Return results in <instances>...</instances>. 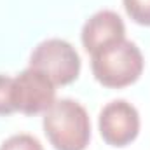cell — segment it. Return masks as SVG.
I'll use <instances>...</instances> for the list:
<instances>
[{
  "label": "cell",
  "mask_w": 150,
  "mask_h": 150,
  "mask_svg": "<svg viewBox=\"0 0 150 150\" xmlns=\"http://www.w3.org/2000/svg\"><path fill=\"white\" fill-rule=\"evenodd\" d=\"M44 133L56 150H86L91 140L87 110L70 98L54 100L44 112Z\"/></svg>",
  "instance_id": "6da1fadb"
},
{
  "label": "cell",
  "mask_w": 150,
  "mask_h": 150,
  "mask_svg": "<svg viewBox=\"0 0 150 150\" xmlns=\"http://www.w3.org/2000/svg\"><path fill=\"white\" fill-rule=\"evenodd\" d=\"M143 67L145 61L140 47L127 38L112 42L91 54L94 79L110 89H120L136 82Z\"/></svg>",
  "instance_id": "7a4b0ae2"
},
{
  "label": "cell",
  "mask_w": 150,
  "mask_h": 150,
  "mask_svg": "<svg viewBox=\"0 0 150 150\" xmlns=\"http://www.w3.org/2000/svg\"><path fill=\"white\" fill-rule=\"evenodd\" d=\"M30 68L45 74L54 86H67L77 80L80 74V56L70 42L47 38L33 49Z\"/></svg>",
  "instance_id": "3957f363"
},
{
  "label": "cell",
  "mask_w": 150,
  "mask_h": 150,
  "mask_svg": "<svg viewBox=\"0 0 150 150\" xmlns=\"http://www.w3.org/2000/svg\"><path fill=\"white\" fill-rule=\"evenodd\" d=\"M56 86L45 74L35 68H26L14 77V108L25 115H37L45 112L56 96Z\"/></svg>",
  "instance_id": "277c9868"
},
{
  "label": "cell",
  "mask_w": 150,
  "mask_h": 150,
  "mask_svg": "<svg viewBox=\"0 0 150 150\" xmlns=\"http://www.w3.org/2000/svg\"><path fill=\"white\" fill-rule=\"evenodd\" d=\"M101 138L112 147H126L136 140L140 133L138 110L126 100H113L107 103L98 119Z\"/></svg>",
  "instance_id": "5b68a950"
},
{
  "label": "cell",
  "mask_w": 150,
  "mask_h": 150,
  "mask_svg": "<svg viewBox=\"0 0 150 150\" xmlns=\"http://www.w3.org/2000/svg\"><path fill=\"white\" fill-rule=\"evenodd\" d=\"M82 45L84 49L93 54L94 51L126 38V26L122 18L113 11H100L93 14L82 26Z\"/></svg>",
  "instance_id": "8992f818"
},
{
  "label": "cell",
  "mask_w": 150,
  "mask_h": 150,
  "mask_svg": "<svg viewBox=\"0 0 150 150\" xmlns=\"http://www.w3.org/2000/svg\"><path fill=\"white\" fill-rule=\"evenodd\" d=\"M122 4L127 16L134 23L150 26V0H122Z\"/></svg>",
  "instance_id": "52a82bcc"
},
{
  "label": "cell",
  "mask_w": 150,
  "mask_h": 150,
  "mask_svg": "<svg viewBox=\"0 0 150 150\" xmlns=\"http://www.w3.org/2000/svg\"><path fill=\"white\" fill-rule=\"evenodd\" d=\"M12 89H14V79L0 74V115H11L12 112H16Z\"/></svg>",
  "instance_id": "ba28073f"
},
{
  "label": "cell",
  "mask_w": 150,
  "mask_h": 150,
  "mask_svg": "<svg viewBox=\"0 0 150 150\" xmlns=\"http://www.w3.org/2000/svg\"><path fill=\"white\" fill-rule=\"evenodd\" d=\"M0 150H44V147L32 134H14L0 145Z\"/></svg>",
  "instance_id": "9c48e42d"
}]
</instances>
